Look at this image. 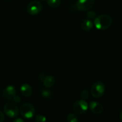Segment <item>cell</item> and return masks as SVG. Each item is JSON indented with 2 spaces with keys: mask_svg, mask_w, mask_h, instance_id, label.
<instances>
[{
  "mask_svg": "<svg viewBox=\"0 0 122 122\" xmlns=\"http://www.w3.org/2000/svg\"><path fill=\"white\" fill-rule=\"evenodd\" d=\"M78 117L75 114H69L67 117V121L69 122H77Z\"/></svg>",
  "mask_w": 122,
  "mask_h": 122,
  "instance_id": "obj_15",
  "label": "cell"
},
{
  "mask_svg": "<svg viewBox=\"0 0 122 122\" xmlns=\"http://www.w3.org/2000/svg\"><path fill=\"white\" fill-rule=\"evenodd\" d=\"M35 120H36V122H45V121L46 120V117H45L44 116H43V115H37V116L36 117Z\"/></svg>",
  "mask_w": 122,
  "mask_h": 122,
  "instance_id": "obj_17",
  "label": "cell"
},
{
  "mask_svg": "<svg viewBox=\"0 0 122 122\" xmlns=\"http://www.w3.org/2000/svg\"><path fill=\"white\" fill-rule=\"evenodd\" d=\"M19 112L23 117H24L25 119H30L34 116L35 109L30 103H24L21 106Z\"/></svg>",
  "mask_w": 122,
  "mask_h": 122,
  "instance_id": "obj_3",
  "label": "cell"
},
{
  "mask_svg": "<svg viewBox=\"0 0 122 122\" xmlns=\"http://www.w3.org/2000/svg\"><path fill=\"white\" fill-rule=\"evenodd\" d=\"M89 108V105L85 100L81 99L76 101L73 104V110L74 112L79 115L84 114L86 112Z\"/></svg>",
  "mask_w": 122,
  "mask_h": 122,
  "instance_id": "obj_5",
  "label": "cell"
},
{
  "mask_svg": "<svg viewBox=\"0 0 122 122\" xmlns=\"http://www.w3.org/2000/svg\"><path fill=\"white\" fill-rule=\"evenodd\" d=\"M94 3L95 0H77L76 8L79 11H88L94 6Z\"/></svg>",
  "mask_w": 122,
  "mask_h": 122,
  "instance_id": "obj_7",
  "label": "cell"
},
{
  "mask_svg": "<svg viewBox=\"0 0 122 122\" xmlns=\"http://www.w3.org/2000/svg\"><path fill=\"white\" fill-rule=\"evenodd\" d=\"M89 107L92 112H93L95 114H100L104 111L103 105L97 102H91L89 104Z\"/></svg>",
  "mask_w": 122,
  "mask_h": 122,
  "instance_id": "obj_9",
  "label": "cell"
},
{
  "mask_svg": "<svg viewBox=\"0 0 122 122\" xmlns=\"http://www.w3.org/2000/svg\"><path fill=\"white\" fill-rule=\"evenodd\" d=\"M11 102H13L15 103V104H19V103L21 102V97H20L19 95L16 94V95L12 98Z\"/></svg>",
  "mask_w": 122,
  "mask_h": 122,
  "instance_id": "obj_18",
  "label": "cell"
},
{
  "mask_svg": "<svg viewBox=\"0 0 122 122\" xmlns=\"http://www.w3.org/2000/svg\"><path fill=\"white\" fill-rule=\"evenodd\" d=\"M112 24V19L108 14H101L96 17L94 24L99 30H106L109 29Z\"/></svg>",
  "mask_w": 122,
  "mask_h": 122,
  "instance_id": "obj_1",
  "label": "cell"
},
{
  "mask_svg": "<svg viewBox=\"0 0 122 122\" xmlns=\"http://www.w3.org/2000/svg\"><path fill=\"white\" fill-rule=\"evenodd\" d=\"M89 96H90V93H89V91L87 89H84L80 93V98L81 99H83V100L88 99L89 98Z\"/></svg>",
  "mask_w": 122,
  "mask_h": 122,
  "instance_id": "obj_14",
  "label": "cell"
},
{
  "mask_svg": "<svg viewBox=\"0 0 122 122\" xmlns=\"http://www.w3.org/2000/svg\"><path fill=\"white\" fill-rule=\"evenodd\" d=\"M47 4L51 8H56L61 4V0H47Z\"/></svg>",
  "mask_w": 122,
  "mask_h": 122,
  "instance_id": "obj_13",
  "label": "cell"
},
{
  "mask_svg": "<svg viewBox=\"0 0 122 122\" xmlns=\"http://www.w3.org/2000/svg\"><path fill=\"white\" fill-rule=\"evenodd\" d=\"M4 111L5 114L9 118H15L18 117L19 114V110L16 106V104L13 102L6 103L4 107Z\"/></svg>",
  "mask_w": 122,
  "mask_h": 122,
  "instance_id": "obj_2",
  "label": "cell"
},
{
  "mask_svg": "<svg viewBox=\"0 0 122 122\" xmlns=\"http://www.w3.org/2000/svg\"><path fill=\"white\" fill-rule=\"evenodd\" d=\"M2 94H3V97L7 100H11L12 98L16 94V91L14 86L9 85L3 90Z\"/></svg>",
  "mask_w": 122,
  "mask_h": 122,
  "instance_id": "obj_8",
  "label": "cell"
},
{
  "mask_svg": "<svg viewBox=\"0 0 122 122\" xmlns=\"http://www.w3.org/2000/svg\"><path fill=\"white\" fill-rule=\"evenodd\" d=\"M86 16L88 17L89 19H95L96 17H97V13L96 11H92V10H88V12L86 14Z\"/></svg>",
  "mask_w": 122,
  "mask_h": 122,
  "instance_id": "obj_16",
  "label": "cell"
},
{
  "mask_svg": "<svg viewBox=\"0 0 122 122\" xmlns=\"http://www.w3.org/2000/svg\"><path fill=\"white\" fill-rule=\"evenodd\" d=\"M93 25H94V23L91 19H84L82 21V22L81 24V26L82 29L86 31L91 30L93 27Z\"/></svg>",
  "mask_w": 122,
  "mask_h": 122,
  "instance_id": "obj_12",
  "label": "cell"
},
{
  "mask_svg": "<svg viewBox=\"0 0 122 122\" xmlns=\"http://www.w3.org/2000/svg\"><path fill=\"white\" fill-rule=\"evenodd\" d=\"M42 8H43V6L41 2L38 1H31L28 4L26 9H27L28 13L30 14L31 15H36L41 12V11L42 10Z\"/></svg>",
  "mask_w": 122,
  "mask_h": 122,
  "instance_id": "obj_6",
  "label": "cell"
},
{
  "mask_svg": "<svg viewBox=\"0 0 122 122\" xmlns=\"http://www.w3.org/2000/svg\"><path fill=\"white\" fill-rule=\"evenodd\" d=\"M21 92L22 95L25 97H30L32 95L33 89L31 86L28 84H24L21 86Z\"/></svg>",
  "mask_w": 122,
  "mask_h": 122,
  "instance_id": "obj_11",
  "label": "cell"
},
{
  "mask_svg": "<svg viewBox=\"0 0 122 122\" xmlns=\"http://www.w3.org/2000/svg\"><path fill=\"white\" fill-rule=\"evenodd\" d=\"M14 122H24V120H23L22 119H15V120H14Z\"/></svg>",
  "mask_w": 122,
  "mask_h": 122,
  "instance_id": "obj_21",
  "label": "cell"
},
{
  "mask_svg": "<svg viewBox=\"0 0 122 122\" xmlns=\"http://www.w3.org/2000/svg\"><path fill=\"white\" fill-rule=\"evenodd\" d=\"M105 92V85L102 81H97L91 88V94L94 98H99Z\"/></svg>",
  "mask_w": 122,
  "mask_h": 122,
  "instance_id": "obj_4",
  "label": "cell"
},
{
  "mask_svg": "<svg viewBox=\"0 0 122 122\" xmlns=\"http://www.w3.org/2000/svg\"><path fill=\"white\" fill-rule=\"evenodd\" d=\"M119 117H120V119H121V121L122 122V109L121 110V112H120V114H119Z\"/></svg>",
  "mask_w": 122,
  "mask_h": 122,
  "instance_id": "obj_22",
  "label": "cell"
},
{
  "mask_svg": "<svg viewBox=\"0 0 122 122\" xmlns=\"http://www.w3.org/2000/svg\"><path fill=\"white\" fill-rule=\"evenodd\" d=\"M42 96L44 97H46V98H48L51 96V92L49 91H47V90H44L41 93Z\"/></svg>",
  "mask_w": 122,
  "mask_h": 122,
  "instance_id": "obj_19",
  "label": "cell"
},
{
  "mask_svg": "<svg viewBox=\"0 0 122 122\" xmlns=\"http://www.w3.org/2000/svg\"><path fill=\"white\" fill-rule=\"evenodd\" d=\"M4 121V113L0 111V122H2Z\"/></svg>",
  "mask_w": 122,
  "mask_h": 122,
  "instance_id": "obj_20",
  "label": "cell"
},
{
  "mask_svg": "<svg viewBox=\"0 0 122 122\" xmlns=\"http://www.w3.org/2000/svg\"><path fill=\"white\" fill-rule=\"evenodd\" d=\"M43 84L46 88H51L55 84V79L51 75H46L42 77L41 79Z\"/></svg>",
  "mask_w": 122,
  "mask_h": 122,
  "instance_id": "obj_10",
  "label": "cell"
}]
</instances>
